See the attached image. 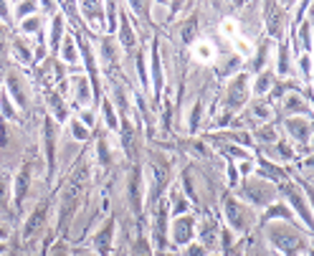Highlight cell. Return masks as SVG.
<instances>
[{
	"mask_svg": "<svg viewBox=\"0 0 314 256\" xmlns=\"http://www.w3.org/2000/svg\"><path fill=\"white\" fill-rule=\"evenodd\" d=\"M248 92H251L248 76H246V74H236V76L228 81V89H226V107H228L231 112L243 109V104L248 102Z\"/></svg>",
	"mask_w": 314,
	"mask_h": 256,
	"instance_id": "1",
	"label": "cell"
},
{
	"mask_svg": "<svg viewBox=\"0 0 314 256\" xmlns=\"http://www.w3.org/2000/svg\"><path fill=\"white\" fill-rule=\"evenodd\" d=\"M69 183H71V185L66 188V193H64V203H61V218H64V221L76 210L79 200L84 198V170H81L76 178H71Z\"/></svg>",
	"mask_w": 314,
	"mask_h": 256,
	"instance_id": "2",
	"label": "cell"
},
{
	"mask_svg": "<svg viewBox=\"0 0 314 256\" xmlns=\"http://www.w3.org/2000/svg\"><path fill=\"white\" fill-rule=\"evenodd\" d=\"M269 238H271V243H274L276 248H281V251H296V248L301 246L299 236H296L291 228H286V226H274V228H269Z\"/></svg>",
	"mask_w": 314,
	"mask_h": 256,
	"instance_id": "3",
	"label": "cell"
},
{
	"mask_svg": "<svg viewBox=\"0 0 314 256\" xmlns=\"http://www.w3.org/2000/svg\"><path fill=\"white\" fill-rule=\"evenodd\" d=\"M71 94H74V102L81 107V109H91V102H94V89H91V81L86 76H71Z\"/></svg>",
	"mask_w": 314,
	"mask_h": 256,
	"instance_id": "4",
	"label": "cell"
},
{
	"mask_svg": "<svg viewBox=\"0 0 314 256\" xmlns=\"http://www.w3.org/2000/svg\"><path fill=\"white\" fill-rule=\"evenodd\" d=\"M193 236H195V218L178 216L173 221V241L178 246H188V243H193Z\"/></svg>",
	"mask_w": 314,
	"mask_h": 256,
	"instance_id": "5",
	"label": "cell"
},
{
	"mask_svg": "<svg viewBox=\"0 0 314 256\" xmlns=\"http://www.w3.org/2000/svg\"><path fill=\"white\" fill-rule=\"evenodd\" d=\"M246 195L251 198V203L256 205H269L271 198H274V188L266 183V180H251L246 185Z\"/></svg>",
	"mask_w": 314,
	"mask_h": 256,
	"instance_id": "6",
	"label": "cell"
},
{
	"mask_svg": "<svg viewBox=\"0 0 314 256\" xmlns=\"http://www.w3.org/2000/svg\"><path fill=\"white\" fill-rule=\"evenodd\" d=\"M79 11H81V16H84L89 28H94V31L104 28V6L101 3H81Z\"/></svg>",
	"mask_w": 314,
	"mask_h": 256,
	"instance_id": "7",
	"label": "cell"
},
{
	"mask_svg": "<svg viewBox=\"0 0 314 256\" xmlns=\"http://www.w3.org/2000/svg\"><path fill=\"white\" fill-rule=\"evenodd\" d=\"M226 221H228L231 228H236V231H246V226H248V216H246V210H243V205H241L238 200H226Z\"/></svg>",
	"mask_w": 314,
	"mask_h": 256,
	"instance_id": "8",
	"label": "cell"
},
{
	"mask_svg": "<svg viewBox=\"0 0 314 256\" xmlns=\"http://www.w3.org/2000/svg\"><path fill=\"white\" fill-rule=\"evenodd\" d=\"M6 92H8V97L13 99L16 107L23 109V107L28 104V97H26V89H23V79H21V76L11 74V76H8V84H6Z\"/></svg>",
	"mask_w": 314,
	"mask_h": 256,
	"instance_id": "9",
	"label": "cell"
},
{
	"mask_svg": "<svg viewBox=\"0 0 314 256\" xmlns=\"http://www.w3.org/2000/svg\"><path fill=\"white\" fill-rule=\"evenodd\" d=\"M152 231H154V246H165V241H168V205L165 203L157 208Z\"/></svg>",
	"mask_w": 314,
	"mask_h": 256,
	"instance_id": "10",
	"label": "cell"
},
{
	"mask_svg": "<svg viewBox=\"0 0 314 256\" xmlns=\"http://www.w3.org/2000/svg\"><path fill=\"white\" fill-rule=\"evenodd\" d=\"M28 185H31V162H26L21 167V173L16 175V183H13V200L21 205V200L26 198L28 193Z\"/></svg>",
	"mask_w": 314,
	"mask_h": 256,
	"instance_id": "11",
	"label": "cell"
},
{
	"mask_svg": "<svg viewBox=\"0 0 314 256\" xmlns=\"http://www.w3.org/2000/svg\"><path fill=\"white\" fill-rule=\"evenodd\" d=\"M119 21H122V23L117 26V28H119V44H122V49H124V51H134V46H137V33H134V26L129 23V18H127V16H122Z\"/></svg>",
	"mask_w": 314,
	"mask_h": 256,
	"instance_id": "12",
	"label": "cell"
},
{
	"mask_svg": "<svg viewBox=\"0 0 314 256\" xmlns=\"http://www.w3.org/2000/svg\"><path fill=\"white\" fill-rule=\"evenodd\" d=\"M286 130H289V135H291L296 142H309V137H311L309 122H306V119H299V117H291V119L286 122Z\"/></svg>",
	"mask_w": 314,
	"mask_h": 256,
	"instance_id": "13",
	"label": "cell"
},
{
	"mask_svg": "<svg viewBox=\"0 0 314 256\" xmlns=\"http://www.w3.org/2000/svg\"><path fill=\"white\" fill-rule=\"evenodd\" d=\"M43 137H46V160H48V170L54 173L56 167V137H54V119H46L43 124Z\"/></svg>",
	"mask_w": 314,
	"mask_h": 256,
	"instance_id": "14",
	"label": "cell"
},
{
	"mask_svg": "<svg viewBox=\"0 0 314 256\" xmlns=\"http://www.w3.org/2000/svg\"><path fill=\"white\" fill-rule=\"evenodd\" d=\"M216 241H218V226H216V221L205 218L200 223V246L203 248H213Z\"/></svg>",
	"mask_w": 314,
	"mask_h": 256,
	"instance_id": "15",
	"label": "cell"
},
{
	"mask_svg": "<svg viewBox=\"0 0 314 256\" xmlns=\"http://www.w3.org/2000/svg\"><path fill=\"white\" fill-rule=\"evenodd\" d=\"M61 61L64 64H79L81 61V51H79L74 38H61Z\"/></svg>",
	"mask_w": 314,
	"mask_h": 256,
	"instance_id": "16",
	"label": "cell"
},
{
	"mask_svg": "<svg viewBox=\"0 0 314 256\" xmlns=\"http://www.w3.org/2000/svg\"><path fill=\"white\" fill-rule=\"evenodd\" d=\"M149 71H152V81H154V94H160V89H163V64H160V56H157V49H154V46H152Z\"/></svg>",
	"mask_w": 314,
	"mask_h": 256,
	"instance_id": "17",
	"label": "cell"
},
{
	"mask_svg": "<svg viewBox=\"0 0 314 256\" xmlns=\"http://www.w3.org/2000/svg\"><path fill=\"white\" fill-rule=\"evenodd\" d=\"M101 61H104L107 69H117V64H119V59H117V46H114L112 38H104V41H101Z\"/></svg>",
	"mask_w": 314,
	"mask_h": 256,
	"instance_id": "18",
	"label": "cell"
},
{
	"mask_svg": "<svg viewBox=\"0 0 314 256\" xmlns=\"http://www.w3.org/2000/svg\"><path fill=\"white\" fill-rule=\"evenodd\" d=\"M286 195H289V200H291L294 210H299L301 221H304V223H309V205H306V200L299 195V190H294V188H286Z\"/></svg>",
	"mask_w": 314,
	"mask_h": 256,
	"instance_id": "19",
	"label": "cell"
},
{
	"mask_svg": "<svg viewBox=\"0 0 314 256\" xmlns=\"http://www.w3.org/2000/svg\"><path fill=\"white\" fill-rule=\"evenodd\" d=\"M43 221H46V203H41V205H38V208L28 216V223H26V231H23V233H26V236H31L33 231H38V228L43 226Z\"/></svg>",
	"mask_w": 314,
	"mask_h": 256,
	"instance_id": "20",
	"label": "cell"
},
{
	"mask_svg": "<svg viewBox=\"0 0 314 256\" xmlns=\"http://www.w3.org/2000/svg\"><path fill=\"white\" fill-rule=\"evenodd\" d=\"M269 31H271V36H281V31H284V13L276 6H269Z\"/></svg>",
	"mask_w": 314,
	"mask_h": 256,
	"instance_id": "21",
	"label": "cell"
},
{
	"mask_svg": "<svg viewBox=\"0 0 314 256\" xmlns=\"http://www.w3.org/2000/svg\"><path fill=\"white\" fill-rule=\"evenodd\" d=\"M231 41H233L236 59H251V56H253V44H251L248 38H241V36H236V38H231Z\"/></svg>",
	"mask_w": 314,
	"mask_h": 256,
	"instance_id": "22",
	"label": "cell"
},
{
	"mask_svg": "<svg viewBox=\"0 0 314 256\" xmlns=\"http://www.w3.org/2000/svg\"><path fill=\"white\" fill-rule=\"evenodd\" d=\"M112 231H114V223L109 221V223H107V226H104V228H101V231H99L96 236H94V243H96V248H99L101 253H104V251L109 248V241H112Z\"/></svg>",
	"mask_w": 314,
	"mask_h": 256,
	"instance_id": "23",
	"label": "cell"
},
{
	"mask_svg": "<svg viewBox=\"0 0 314 256\" xmlns=\"http://www.w3.org/2000/svg\"><path fill=\"white\" fill-rule=\"evenodd\" d=\"M193 54H195V59H198V61H213L216 49H213L208 41H198V44H195V49H193Z\"/></svg>",
	"mask_w": 314,
	"mask_h": 256,
	"instance_id": "24",
	"label": "cell"
},
{
	"mask_svg": "<svg viewBox=\"0 0 314 256\" xmlns=\"http://www.w3.org/2000/svg\"><path fill=\"white\" fill-rule=\"evenodd\" d=\"M13 56H16L18 61H23V64L33 61V51L26 46V41H13Z\"/></svg>",
	"mask_w": 314,
	"mask_h": 256,
	"instance_id": "25",
	"label": "cell"
},
{
	"mask_svg": "<svg viewBox=\"0 0 314 256\" xmlns=\"http://www.w3.org/2000/svg\"><path fill=\"white\" fill-rule=\"evenodd\" d=\"M271 87H274V74H271V71H264V74L256 79V84H253V92L261 97V94H266Z\"/></svg>",
	"mask_w": 314,
	"mask_h": 256,
	"instance_id": "26",
	"label": "cell"
},
{
	"mask_svg": "<svg viewBox=\"0 0 314 256\" xmlns=\"http://www.w3.org/2000/svg\"><path fill=\"white\" fill-rule=\"evenodd\" d=\"M101 112H104V124L109 127V130H117L119 127V119H117V112H114V102H104V107H101Z\"/></svg>",
	"mask_w": 314,
	"mask_h": 256,
	"instance_id": "27",
	"label": "cell"
},
{
	"mask_svg": "<svg viewBox=\"0 0 314 256\" xmlns=\"http://www.w3.org/2000/svg\"><path fill=\"white\" fill-rule=\"evenodd\" d=\"M36 11H38L36 3H21V6H13V16H16L18 21H26V18L36 16Z\"/></svg>",
	"mask_w": 314,
	"mask_h": 256,
	"instance_id": "28",
	"label": "cell"
},
{
	"mask_svg": "<svg viewBox=\"0 0 314 256\" xmlns=\"http://www.w3.org/2000/svg\"><path fill=\"white\" fill-rule=\"evenodd\" d=\"M64 18H54V23H51V31H48V38H51V46L56 49V46H61V36H64V23H61Z\"/></svg>",
	"mask_w": 314,
	"mask_h": 256,
	"instance_id": "29",
	"label": "cell"
},
{
	"mask_svg": "<svg viewBox=\"0 0 314 256\" xmlns=\"http://www.w3.org/2000/svg\"><path fill=\"white\" fill-rule=\"evenodd\" d=\"M0 112H3V117H8V119H13V117H16V104H13V99L8 97V92H6V89L0 92Z\"/></svg>",
	"mask_w": 314,
	"mask_h": 256,
	"instance_id": "30",
	"label": "cell"
},
{
	"mask_svg": "<svg viewBox=\"0 0 314 256\" xmlns=\"http://www.w3.org/2000/svg\"><path fill=\"white\" fill-rule=\"evenodd\" d=\"M21 26H23L26 33H41V28H43V18H41V16H31V18L21 21Z\"/></svg>",
	"mask_w": 314,
	"mask_h": 256,
	"instance_id": "31",
	"label": "cell"
},
{
	"mask_svg": "<svg viewBox=\"0 0 314 256\" xmlns=\"http://www.w3.org/2000/svg\"><path fill=\"white\" fill-rule=\"evenodd\" d=\"M8 203H11V183L0 178V213L8 210Z\"/></svg>",
	"mask_w": 314,
	"mask_h": 256,
	"instance_id": "32",
	"label": "cell"
},
{
	"mask_svg": "<svg viewBox=\"0 0 314 256\" xmlns=\"http://www.w3.org/2000/svg\"><path fill=\"white\" fill-rule=\"evenodd\" d=\"M48 104H51V112L56 114V119H66V107L59 99V94H48Z\"/></svg>",
	"mask_w": 314,
	"mask_h": 256,
	"instance_id": "33",
	"label": "cell"
},
{
	"mask_svg": "<svg viewBox=\"0 0 314 256\" xmlns=\"http://www.w3.org/2000/svg\"><path fill=\"white\" fill-rule=\"evenodd\" d=\"M132 256H152L149 243H147L144 238H137V241L132 243Z\"/></svg>",
	"mask_w": 314,
	"mask_h": 256,
	"instance_id": "34",
	"label": "cell"
},
{
	"mask_svg": "<svg viewBox=\"0 0 314 256\" xmlns=\"http://www.w3.org/2000/svg\"><path fill=\"white\" fill-rule=\"evenodd\" d=\"M71 135H74L79 142H84V140L89 137V130H86V127H84L79 119H71Z\"/></svg>",
	"mask_w": 314,
	"mask_h": 256,
	"instance_id": "35",
	"label": "cell"
},
{
	"mask_svg": "<svg viewBox=\"0 0 314 256\" xmlns=\"http://www.w3.org/2000/svg\"><path fill=\"white\" fill-rule=\"evenodd\" d=\"M286 109H289V112H309V107H306L304 99H299V97H289V99H286Z\"/></svg>",
	"mask_w": 314,
	"mask_h": 256,
	"instance_id": "36",
	"label": "cell"
},
{
	"mask_svg": "<svg viewBox=\"0 0 314 256\" xmlns=\"http://www.w3.org/2000/svg\"><path fill=\"white\" fill-rule=\"evenodd\" d=\"M79 122H81L86 130H91V127L96 124V114H94L91 109H81V114H79Z\"/></svg>",
	"mask_w": 314,
	"mask_h": 256,
	"instance_id": "37",
	"label": "cell"
},
{
	"mask_svg": "<svg viewBox=\"0 0 314 256\" xmlns=\"http://www.w3.org/2000/svg\"><path fill=\"white\" fill-rule=\"evenodd\" d=\"M296 64H299V69L304 71V79L309 81V79H311V56H309V54H304Z\"/></svg>",
	"mask_w": 314,
	"mask_h": 256,
	"instance_id": "38",
	"label": "cell"
},
{
	"mask_svg": "<svg viewBox=\"0 0 314 256\" xmlns=\"http://www.w3.org/2000/svg\"><path fill=\"white\" fill-rule=\"evenodd\" d=\"M236 21H231V18H226L223 23H221V31H223V36H228V38H236Z\"/></svg>",
	"mask_w": 314,
	"mask_h": 256,
	"instance_id": "39",
	"label": "cell"
},
{
	"mask_svg": "<svg viewBox=\"0 0 314 256\" xmlns=\"http://www.w3.org/2000/svg\"><path fill=\"white\" fill-rule=\"evenodd\" d=\"M185 256H205V248L200 243H188L185 246Z\"/></svg>",
	"mask_w": 314,
	"mask_h": 256,
	"instance_id": "40",
	"label": "cell"
},
{
	"mask_svg": "<svg viewBox=\"0 0 314 256\" xmlns=\"http://www.w3.org/2000/svg\"><path fill=\"white\" fill-rule=\"evenodd\" d=\"M51 256H69V246H66L64 241L54 243V248H51Z\"/></svg>",
	"mask_w": 314,
	"mask_h": 256,
	"instance_id": "41",
	"label": "cell"
},
{
	"mask_svg": "<svg viewBox=\"0 0 314 256\" xmlns=\"http://www.w3.org/2000/svg\"><path fill=\"white\" fill-rule=\"evenodd\" d=\"M198 119H200V104L190 112V130H195V127H198Z\"/></svg>",
	"mask_w": 314,
	"mask_h": 256,
	"instance_id": "42",
	"label": "cell"
},
{
	"mask_svg": "<svg viewBox=\"0 0 314 256\" xmlns=\"http://www.w3.org/2000/svg\"><path fill=\"white\" fill-rule=\"evenodd\" d=\"M228 152H231L233 157H248V152H246V150H241V147H228Z\"/></svg>",
	"mask_w": 314,
	"mask_h": 256,
	"instance_id": "43",
	"label": "cell"
},
{
	"mask_svg": "<svg viewBox=\"0 0 314 256\" xmlns=\"http://www.w3.org/2000/svg\"><path fill=\"white\" fill-rule=\"evenodd\" d=\"M228 178H231V185H236V180H238V170H236L233 165L228 167Z\"/></svg>",
	"mask_w": 314,
	"mask_h": 256,
	"instance_id": "44",
	"label": "cell"
},
{
	"mask_svg": "<svg viewBox=\"0 0 314 256\" xmlns=\"http://www.w3.org/2000/svg\"><path fill=\"white\" fill-rule=\"evenodd\" d=\"M238 170H241V173H251V162H248V160H243V162L238 165Z\"/></svg>",
	"mask_w": 314,
	"mask_h": 256,
	"instance_id": "45",
	"label": "cell"
},
{
	"mask_svg": "<svg viewBox=\"0 0 314 256\" xmlns=\"http://www.w3.org/2000/svg\"><path fill=\"white\" fill-rule=\"evenodd\" d=\"M0 16H3V18L8 16V6H3V3H0Z\"/></svg>",
	"mask_w": 314,
	"mask_h": 256,
	"instance_id": "46",
	"label": "cell"
},
{
	"mask_svg": "<svg viewBox=\"0 0 314 256\" xmlns=\"http://www.w3.org/2000/svg\"><path fill=\"white\" fill-rule=\"evenodd\" d=\"M3 236H6V231H0V238H3Z\"/></svg>",
	"mask_w": 314,
	"mask_h": 256,
	"instance_id": "47",
	"label": "cell"
},
{
	"mask_svg": "<svg viewBox=\"0 0 314 256\" xmlns=\"http://www.w3.org/2000/svg\"><path fill=\"white\" fill-rule=\"evenodd\" d=\"M0 251H3V246H0Z\"/></svg>",
	"mask_w": 314,
	"mask_h": 256,
	"instance_id": "48",
	"label": "cell"
}]
</instances>
